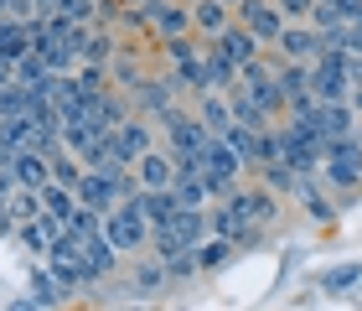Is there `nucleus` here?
<instances>
[{
    "instance_id": "nucleus-1",
    "label": "nucleus",
    "mask_w": 362,
    "mask_h": 311,
    "mask_svg": "<svg viewBox=\"0 0 362 311\" xmlns=\"http://www.w3.org/2000/svg\"><path fill=\"white\" fill-rule=\"evenodd\" d=\"M135 198H140V192H135ZM135 198H124L104 218V239L114 244V254H140L145 244H151V223H145V213L135 208Z\"/></svg>"
},
{
    "instance_id": "nucleus-2",
    "label": "nucleus",
    "mask_w": 362,
    "mask_h": 311,
    "mask_svg": "<svg viewBox=\"0 0 362 311\" xmlns=\"http://www.w3.org/2000/svg\"><path fill=\"white\" fill-rule=\"evenodd\" d=\"M274 135H279V161H285L295 176H316L321 171V161H326L321 140H305L295 125H274Z\"/></svg>"
},
{
    "instance_id": "nucleus-3",
    "label": "nucleus",
    "mask_w": 362,
    "mask_h": 311,
    "mask_svg": "<svg viewBox=\"0 0 362 311\" xmlns=\"http://www.w3.org/2000/svg\"><path fill=\"white\" fill-rule=\"evenodd\" d=\"M233 21H238L243 31H254L259 47H274L279 31H285V16L274 11V0H238V6H233Z\"/></svg>"
},
{
    "instance_id": "nucleus-4",
    "label": "nucleus",
    "mask_w": 362,
    "mask_h": 311,
    "mask_svg": "<svg viewBox=\"0 0 362 311\" xmlns=\"http://www.w3.org/2000/svg\"><path fill=\"white\" fill-rule=\"evenodd\" d=\"M274 52H279V62H316L326 47H321V31L310 26V21H285V31H279V42H274Z\"/></svg>"
},
{
    "instance_id": "nucleus-5",
    "label": "nucleus",
    "mask_w": 362,
    "mask_h": 311,
    "mask_svg": "<svg viewBox=\"0 0 362 311\" xmlns=\"http://www.w3.org/2000/svg\"><path fill=\"white\" fill-rule=\"evenodd\" d=\"M129 104H135L140 120H156L160 109H171V104H181V99H176V89H171V78H166V73H151L135 94H129Z\"/></svg>"
},
{
    "instance_id": "nucleus-6",
    "label": "nucleus",
    "mask_w": 362,
    "mask_h": 311,
    "mask_svg": "<svg viewBox=\"0 0 362 311\" xmlns=\"http://www.w3.org/2000/svg\"><path fill=\"white\" fill-rule=\"evenodd\" d=\"M83 109H88V120L98 130H119L124 120H135V104H129V94H119V89L98 94V99H83Z\"/></svg>"
},
{
    "instance_id": "nucleus-7",
    "label": "nucleus",
    "mask_w": 362,
    "mask_h": 311,
    "mask_svg": "<svg viewBox=\"0 0 362 311\" xmlns=\"http://www.w3.org/2000/svg\"><path fill=\"white\" fill-rule=\"evenodd\" d=\"M57 234H62V223L52 218V213H42V218H31V223H16V244H21L31 259H47V249H52Z\"/></svg>"
},
{
    "instance_id": "nucleus-8",
    "label": "nucleus",
    "mask_w": 362,
    "mask_h": 311,
    "mask_svg": "<svg viewBox=\"0 0 362 311\" xmlns=\"http://www.w3.org/2000/svg\"><path fill=\"white\" fill-rule=\"evenodd\" d=\"M228 26H233V11H228L223 0H192V31L202 42H218Z\"/></svg>"
},
{
    "instance_id": "nucleus-9",
    "label": "nucleus",
    "mask_w": 362,
    "mask_h": 311,
    "mask_svg": "<svg viewBox=\"0 0 362 311\" xmlns=\"http://www.w3.org/2000/svg\"><path fill=\"white\" fill-rule=\"evenodd\" d=\"M73 198H78V208H93V213H109L119 208V192H114V182L109 176H98V171H83V182L73 187Z\"/></svg>"
},
{
    "instance_id": "nucleus-10",
    "label": "nucleus",
    "mask_w": 362,
    "mask_h": 311,
    "mask_svg": "<svg viewBox=\"0 0 362 311\" xmlns=\"http://www.w3.org/2000/svg\"><path fill=\"white\" fill-rule=\"evenodd\" d=\"M114 140H119L124 161L135 166V161H140L145 151H156V125H151V120H140V114H135V120H124L119 130H114Z\"/></svg>"
},
{
    "instance_id": "nucleus-11",
    "label": "nucleus",
    "mask_w": 362,
    "mask_h": 311,
    "mask_svg": "<svg viewBox=\"0 0 362 311\" xmlns=\"http://www.w3.org/2000/svg\"><path fill=\"white\" fill-rule=\"evenodd\" d=\"M202 171L223 176V182H238L243 161H238V151H233V145H228L223 135H207V145H202Z\"/></svg>"
},
{
    "instance_id": "nucleus-12",
    "label": "nucleus",
    "mask_w": 362,
    "mask_h": 311,
    "mask_svg": "<svg viewBox=\"0 0 362 311\" xmlns=\"http://www.w3.org/2000/svg\"><path fill=\"white\" fill-rule=\"evenodd\" d=\"M202 145H207V125L197 120V109H192L181 125L166 130V151H171V156H202Z\"/></svg>"
},
{
    "instance_id": "nucleus-13",
    "label": "nucleus",
    "mask_w": 362,
    "mask_h": 311,
    "mask_svg": "<svg viewBox=\"0 0 362 311\" xmlns=\"http://www.w3.org/2000/svg\"><path fill=\"white\" fill-rule=\"evenodd\" d=\"M11 176H16V187L42 192L47 182H52V161H47V156H37V151H16V161H11Z\"/></svg>"
},
{
    "instance_id": "nucleus-14",
    "label": "nucleus",
    "mask_w": 362,
    "mask_h": 311,
    "mask_svg": "<svg viewBox=\"0 0 362 311\" xmlns=\"http://www.w3.org/2000/svg\"><path fill=\"white\" fill-rule=\"evenodd\" d=\"M135 176H140V187H145V192H160V187H171V182H176L171 151H145V156L135 161Z\"/></svg>"
},
{
    "instance_id": "nucleus-15",
    "label": "nucleus",
    "mask_w": 362,
    "mask_h": 311,
    "mask_svg": "<svg viewBox=\"0 0 362 311\" xmlns=\"http://www.w3.org/2000/svg\"><path fill=\"white\" fill-rule=\"evenodd\" d=\"M202 73H207V84H212V94H228L238 84V62L223 52L218 42H207V52H202Z\"/></svg>"
},
{
    "instance_id": "nucleus-16",
    "label": "nucleus",
    "mask_w": 362,
    "mask_h": 311,
    "mask_svg": "<svg viewBox=\"0 0 362 311\" xmlns=\"http://www.w3.org/2000/svg\"><path fill=\"white\" fill-rule=\"evenodd\" d=\"M166 285H171V275H166L160 259H140L135 275H129V296H135V301H151V296H160Z\"/></svg>"
},
{
    "instance_id": "nucleus-17",
    "label": "nucleus",
    "mask_w": 362,
    "mask_h": 311,
    "mask_svg": "<svg viewBox=\"0 0 362 311\" xmlns=\"http://www.w3.org/2000/svg\"><path fill=\"white\" fill-rule=\"evenodd\" d=\"M166 228H171V239L181 244V249H197V244L207 239V213L202 208H176V218Z\"/></svg>"
},
{
    "instance_id": "nucleus-18",
    "label": "nucleus",
    "mask_w": 362,
    "mask_h": 311,
    "mask_svg": "<svg viewBox=\"0 0 362 311\" xmlns=\"http://www.w3.org/2000/svg\"><path fill=\"white\" fill-rule=\"evenodd\" d=\"M187 31H192V6H181V0H166V6L156 11L151 37H156V42H171V37H187Z\"/></svg>"
},
{
    "instance_id": "nucleus-19",
    "label": "nucleus",
    "mask_w": 362,
    "mask_h": 311,
    "mask_svg": "<svg viewBox=\"0 0 362 311\" xmlns=\"http://www.w3.org/2000/svg\"><path fill=\"white\" fill-rule=\"evenodd\" d=\"M145 78H151V73L140 68V57L119 47V52H114V62H109V89H119V94H135V89L145 84Z\"/></svg>"
},
{
    "instance_id": "nucleus-20",
    "label": "nucleus",
    "mask_w": 362,
    "mask_h": 311,
    "mask_svg": "<svg viewBox=\"0 0 362 311\" xmlns=\"http://www.w3.org/2000/svg\"><path fill=\"white\" fill-rule=\"evenodd\" d=\"M26 296L37 301L42 311H57V306H68V296H62V285L52 281V270H47V265H37V270L26 275Z\"/></svg>"
},
{
    "instance_id": "nucleus-21",
    "label": "nucleus",
    "mask_w": 362,
    "mask_h": 311,
    "mask_svg": "<svg viewBox=\"0 0 362 311\" xmlns=\"http://www.w3.org/2000/svg\"><path fill=\"white\" fill-rule=\"evenodd\" d=\"M295 198H300L305 218H316V223H332V218H337V208L326 203V187H321V176H300V187H295Z\"/></svg>"
},
{
    "instance_id": "nucleus-22",
    "label": "nucleus",
    "mask_w": 362,
    "mask_h": 311,
    "mask_svg": "<svg viewBox=\"0 0 362 311\" xmlns=\"http://www.w3.org/2000/svg\"><path fill=\"white\" fill-rule=\"evenodd\" d=\"M135 208L145 213V223H151V228H166V223L176 218V198H171V187H160V192H145V187H140Z\"/></svg>"
},
{
    "instance_id": "nucleus-23",
    "label": "nucleus",
    "mask_w": 362,
    "mask_h": 311,
    "mask_svg": "<svg viewBox=\"0 0 362 311\" xmlns=\"http://www.w3.org/2000/svg\"><path fill=\"white\" fill-rule=\"evenodd\" d=\"M238 84H243V78H238ZM243 89L254 94V104L264 109V120H269V125L279 120V114H285V94H279V78H274V73H264V78H254V84H243Z\"/></svg>"
},
{
    "instance_id": "nucleus-24",
    "label": "nucleus",
    "mask_w": 362,
    "mask_h": 311,
    "mask_svg": "<svg viewBox=\"0 0 362 311\" xmlns=\"http://www.w3.org/2000/svg\"><path fill=\"white\" fill-rule=\"evenodd\" d=\"M197 120L207 125V135H228V125H233L228 94H202V99H197Z\"/></svg>"
},
{
    "instance_id": "nucleus-25",
    "label": "nucleus",
    "mask_w": 362,
    "mask_h": 311,
    "mask_svg": "<svg viewBox=\"0 0 362 311\" xmlns=\"http://www.w3.org/2000/svg\"><path fill=\"white\" fill-rule=\"evenodd\" d=\"M218 47H223V52L238 62V68H243V62H254V57H264V47L254 42V31H243L238 21H233V26H228L223 37H218Z\"/></svg>"
},
{
    "instance_id": "nucleus-26",
    "label": "nucleus",
    "mask_w": 362,
    "mask_h": 311,
    "mask_svg": "<svg viewBox=\"0 0 362 311\" xmlns=\"http://www.w3.org/2000/svg\"><path fill=\"white\" fill-rule=\"evenodd\" d=\"M347 135H357L352 104H321V140H347Z\"/></svg>"
},
{
    "instance_id": "nucleus-27",
    "label": "nucleus",
    "mask_w": 362,
    "mask_h": 311,
    "mask_svg": "<svg viewBox=\"0 0 362 311\" xmlns=\"http://www.w3.org/2000/svg\"><path fill=\"white\" fill-rule=\"evenodd\" d=\"M274 78H279V94L290 99H305L310 94V62H274Z\"/></svg>"
},
{
    "instance_id": "nucleus-28",
    "label": "nucleus",
    "mask_w": 362,
    "mask_h": 311,
    "mask_svg": "<svg viewBox=\"0 0 362 311\" xmlns=\"http://www.w3.org/2000/svg\"><path fill=\"white\" fill-rule=\"evenodd\" d=\"M114 52H119V31H114V26H93V37L83 42V62H93V68H109Z\"/></svg>"
},
{
    "instance_id": "nucleus-29",
    "label": "nucleus",
    "mask_w": 362,
    "mask_h": 311,
    "mask_svg": "<svg viewBox=\"0 0 362 311\" xmlns=\"http://www.w3.org/2000/svg\"><path fill=\"white\" fill-rule=\"evenodd\" d=\"M228 109H233V125H249V130H264V125H269V120H264V109L254 104V94L243 89V84L228 89Z\"/></svg>"
},
{
    "instance_id": "nucleus-30",
    "label": "nucleus",
    "mask_w": 362,
    "mask_h": 311,
    "mask_svg": "<svg viewBox=\"0 0 362 311\" xmlns=\"http://www.w3.org/2000/svg\"><path fill=\"white\" fill-rule=\"evenodd\" d=\"M31 52V31L26 21H16V16H0V57H26Z\"/></svg>"
},
{
    "instance_id": "nucleus-31",
    "label": "nucleus",
    "mask_w": 362,
    "mask_h": 311,
    "mask_svg": "<svg viewBox=\"0 0 362 311\" xmlns=\"http://www.w3.org/2000/svg\"><path fill=\"white\" fill-rule=\"evenodd\" d=\"M362 281V265L357 259H347V265H332V270H321V290L326 296H352Z\"/></svg>"
},
{
    "instance_id": "nucleus-32",
    "label": "nucleus",
    "mask_w": 362,
    "mask_h": 311,
    "mask_svg": "<svg viewBox=\"0 0 362 311\" xmlns=\"http://www.w3.org/2000/svg\"><path fill=\"white\" fill-rule=\"evenodd\" d=\"M42 213H52V218L68 228V218L78 213V198H73V187H57V182H47L42 187Z\"/></svg>"
},
{
    "instance_id": "nucleus-33",
    "label": "nucleus",
    "mask_w": 362,
    "mask_h": 311,
    "mask_svg": "<svg viewBox=\"0 0 362 311\" xmlns=\"http://www.w3.org/2000/svg\"><path fill=\"white\" fill-rule=\"evenodd\" d=\"M259 187H269L274 198H295V187H300V176H295L285 161H269V166H259Z\"/></svg>"
},
{
    "instance_id": "nucleus-34",
    "label": "nucleus",
    "mask_w": 362,
    "mask_h": 311,
    "mask_svg": "<svg viewBox=\"0 0 362 311\" xmlns=\"http://www.w3.org/2000/svg\"><path fill=\"white\" fill-rule=\"evenodd\" d=\"M47 78H57V73L47 68L37 52H26V57H16V62H11V84H21V89H37V84H47Z\"/></svg>"
},
{
    "instance_id": "nucleus-35",
    "label": "nucleus",
    "mask_w": 362,
    "mask_h": 311,
    "mask_svg": "<svg viewBox=\"0 0 362 311\" xmlns=\"http://www.w3.org/2000/svg\"><path fill=\"white\" fill-rule=\"evenodd\" d=\"M47 161H52V182H57V187H78V182H83V171H88L83 161L68 151V145H62V151H52Z\"/></svg>"
},
{
    "instance_id": "nucleus-36",
    "label": "nucleus",
    "mask_w": 362,
    "mask_h": 311,
    "mask_svg": "<svg viewBox=\"0 0 362 311\" xmlns=\"http://www.w3.org/2000/svg\"><path fill=\"white\" fill-rule=\"evenodd\" d=\"M223 140L238 151L243 166H259V130H249V125H228V135H223Z\"/></svg>"
},
{
    "instance_id": "nucleus-37",
    "label": "nucleus",
    "mask_w": 362,
    "mask_h": 311,
    "mask_svg": "<svg viewBox=\"0 0 362 311\" xmlns=\"http://www.w3.org/2000/svg\"><path fill=\"white\" fill-rule=\"evenodd\" d=\"M171 198H176V208H202L207 213V187H202V176H176L171 182Z\"/></svg>"
},
{
    "instance_id": "nucleus-38",
    "label": "nucleus",
    "mask_w": 362,
    "mask_h": 311,
    "mask_svg": "<svg viewBox=\"0 0 362 311\" xmlns=\"http://www.w3.org/2000/svg\"><path fill=\"white\" fill-rule=\"evenodd\" d=\"M160 47H166V57L176 62V68H181V62H202V52H207V42L197 37V31H187V37H171V42H160Z\"/></svg>"
},
{
    "instance_id": "nucleus-39",
    "label": "nucleus",
    "mask_w": 362,
    "mask_h": 311,
    "mask_svg": "<svg viewBox=\"0 0 362 311\" xmlns=\"http://www.w3.org/2000/svg\"><path fill=\"white\" fill-rule=\"evenodd\" d=\"M73 84H78V94H83V99H98V94H109V68H93V62H78Z\"/></svg>"
},
{
    "instance_id": "nucleus-40",
    "label": "nucleus",
    "mask_w": 362,
    "mask_h": 311,
    "mask_svg": "<svg viewBox=\"0 0 362 311\" xmlns=\"http://www.w3.org/2000/svg\"><path fill=\"white\" fill-rule=\"evenodd\" d=\"M26 109H31V89H21V84L0 89V120H26Z\"/></svg>"
},
{
    "instance_id": "nucleus-41",
    "label": "nucleus",
    "mask_w": 362,
    "mask_h": 311,
    "mask_svg": "<svg viewBox=\"0 0 362 311\" xmlns=\"http://www.w3.org/2000/svg\"><path fill=\"white\" fill-rule=\"evenodd\" d=\"M160 265H166L171 285H176V281H197V275H202V265H197V249H176V254L160 259Z\"/></svg>"
},
{
    "instance_id": "nucleus-42",
    "label": "nucleus",
    "mask_w": 362,
    "mask_h": 311,
    "mask_svg": "<svg viewBox=\"0 0 362 311\" xmlns=\"http://www.w3.org/2000/svg\"><path fill=\"white\" fill-rule=\"evenodd\" d=\"M228 259H233V244H228V239H202V244H197V265H202V270H223Z\"/></svg>"
},
{
    "instance_id": "nucleus-43",
    "label": "nucleus",
    "mask_w": 362,
    "mask_h": 311,
    "mask_svg": "<svg viewBox=\"0 0 362 311\" xmlns=\"http://www.w3.org/2000/svg\"><path fill=\"white\" fill-rule=\"evenodd\" d=\"M6 208H11V223H31V218H42V192L16 187V198H11Z\"/></svg>"
},
{
    "instance_id": "nucleus-44",
    "label": "nucleus",
    "mask_w": 362,
    "mask_h": 311,
    "mask_svg": "<svg viewBox=\"0 0 362 311\" xmlns=\"http://www.w3.org/2000/svg\"><path fill=\"white\" fill-rule=\"evenodd\" d=\"M68 228L78 239H93V234H104V213H93V208H78L73 218H68Z\"/></svg>"
},
{
    "instance_id": "nucleus-45",
    "label": "nucleus",
    "mask_w": 362,
    "mask_h": 311,
    "mask_svg": "<svg viewBox=\"0 0 362 311\" xmlns=\"http://www.w3.org/2000/svg\"><path fill=\"white\" fill-rule=\"evenodd\" d=\"M269 161H279V135H274V125L259 130V166H269ZM254 166V171H259Z\"/></svg>"
},
{
    "instance_id": "nucleus-46",
    "label": "nucleus",
    "mask_w": 362,
    "mask_h": 311,
    "mask_svg": "<svg viewBox=\"0 0 362 311\" xmlns=\"http://www.w3.org/2000/svg\"><path fill=\"white\" fill-rule=\"evenodd\" d=\"M274 11L285 16V21H310V11H316V0H274Z\"/></svg>"
},
{
    "instance_id": "nucleus-47",
    "label": "nucleus",
    "mask_w": 362,
    "mask_h": 311,
    "mask_svg": "<svg viewBox=\"0 0 362 311\" xmlns=\"http://www.w3.org/2000/svg\"><path fill=\"white\" fill-rule=\"evenodd\" d=\"M341 47H347L352 57H362V21H347V31H341Z\"/></svg>"
},
{
    "instance_id": "nucleus-48",
    "label": "nucleus",
    "mask_w": 362,
    "mask_h": 311,
    "mask_svg": "<svg viewBox=\"0 0 362 311\" xmlns=\"http://www.w3.org/2000/svg\"><path fill=\"white\" fill-rule=\"evenodd\" d=\"M326 6H337L347 21H362V0H326Z\"/></svg>"
},
{
    "instance_id": "nucleus-49",
    "label": "nucleus",
    "mask_w": 362,
    "mask_h": 311,
    "mask_svg": "<svg viewBox=\"0 0 362 311\" xmlns=\"http://www.w3.org/2000/svg\"><path fill=\"white\" fill-rule=\"evenodd\" d=\"M16 198V176H11V166H0V203H11Z\"/></svg>"
},
{
    "instance_id": "nucleus-50",
    "label": "nucleus",
    "mask_w": 362,
    "mask_h": 311,
    "mask_svg": "<svg viewBox=\"0 0 362 311\" xmlns=\"http://www.w3.org/2000/svg\"><path fill=\"white\" fill-rule=\"evenodd\" d=\"M6 311H42V306L31 301V296H16V301H6Z\"/></svg>"
},
{
    "instance_id": "nucleus-51",
    "label": "nucleus",
    "mask_w": 362,
    "mask_h": 311,
    "mask_svg": "<svg viewBox=\"0 0 362 311\" xmlns=\"http://www.w3.org/2000/svg\"><path fill=\"white\" fill-rule=\"evenodd\" d=\"M57 11V0H31V16H52Z\"/></svg>"
},
{
    "instance_id": "nucleus-52",
    "label": "nucleus",
    "mask_w": 362,
    "mask_h": 311,
    "mask_svg": "<svg viewBox=\"0 0 362 311\" xmlns=\"http://www.w3.org/2000/svg\"><path fill=\"white\" fill-rule=\"evenodd\" d=\"M352 114H357V125H362V89H352Z\"/></svg>"
},
{
    "instance_id": "nucleus-53",
    "label": "nucleus",
    "mask_w": 362,
    "mask_h": 311,
    "mask_svg": "<svg viewBox=\"0 0 362 311\" xmlns=\"http://www.w3.org/2000/svg\"><path fill=\"white\" fill-rule=\"evenodd\" d=\"M119 311H151V306H145V301H135V306H119Z\"/></svg>"
},
{
    "instance_id": "nucleus-54",
    "label": "nucleus",
    "mask_w": 362,
    "mask_h": 311,
    "mask_svg": "<svg viewBox=\"0 0 362 311\" xmlns=\"http://www.w3.org/2000/svg\"><path fill=\"white\" fill-rule=\"evenodd\" d=\"M6 11H11V0H0V16H6Z\"/></svg>"
},
{
    "instance_id": "nucleus-55",
    "label": "nucleus",
    "mask_w": 362,
    "mask_h": 311,
    "mask_svg": "<svg viewBox=\"0 0 362 311\" xmlns=\"http://www.w3.org/2000/svg\"><path fill=\"white\" fill-rule=\"evenodd\" d=\"M223 6H228V11H233V6H238V0H223Z\"/></svg>"
},
{
    "instance_id": "nucleus-56",
    "label": "nucleus",
    "mask_w": 362,
    "mask_h": 311,
    "mask_svg": "<svg viewBox=\"0 0 362 311\" xmlns=\"http://www.w3.org/2000/svg\"><path fill=\"white\" fill-rule=\"evenodd\" d=\"M181 6H192V0H181Z\"/></svg>"
},
{
    "instance_id": "nucleus-57",
    "label": "nucleus",
    "mask_w": 362,
    "mask_h": 311,
    "mask_svg": "<svg viewBox=\"0 0 362 311\" xmlns=\"http://www.w3.org/2000/svg\"><path fill=\"white\" fill-rule=\"evenodd\" d=\"M357 290H362V281H357Z\"/></svg>"
}]
</instances>
